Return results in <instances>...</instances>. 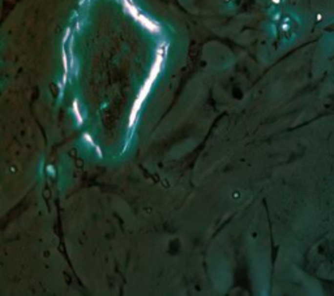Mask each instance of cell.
Returning a JSON list of instances; mask_svg holds the SVG:
<instances>
[]
</instances>
